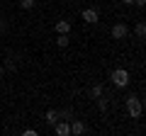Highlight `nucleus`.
<instances>
[{
    "label": "nucleus",
    "instance_id": "obj_16",
    "mask_svg": "<svg viewBox=\"0 0 146 136\" xmlns=\"http://www.w3.org/2000/svg\"><path fill=\"white\" fill-rule=\"evenodd\" d=\"M134 5H136V7H144V5H146V0H134Z\"/></svg>",
    "mask_w": 146,
    "mask_h": 136
},
{
    "label": "nucleus",
    "instance_id": "obj_8",
    "mask_svg": "<svg viewBox=\"0 0 146 136\" xmlns=\"http://www.w3.org/2000/svg\"><path fill=\"white\" fill-rule=\"evenodd\" d=\"M44 119H46V124H49V126H54V124L58 121V112H56V110H49Z\"/></svg>",
    "mask_w": 146,
    "mask_h": 136
},
{
    "label": "nucleus",
    "instance_id": "obj_4",
    "mask_svg": "<svg viewBox=\"0 0 146 136\" xmlns=\"http://www.w3.org/2000/svg\"><path fill=\"white\" fill-rule=\"evenodd\" d=\"M127 34H129V27H127L124 22H117V24H112V39H124Z\"/></svg>",
    "mask_w": 146,
    "mask_h": 136
},
{
    "label": "nucleus",
    "instance_id": "obj_2",
    "mask_svg": "<svg viewBox=\"0 0 146 136\" xmlns=\"http://www.w3.org/2000/svg\"><path fill=\"white\" fill-rule=\"evenodd\" d=\"M110 80H112V85H115V88H127V85H129V71H127V68H115V71H112V73H110Z\"/></svg>",
    "mask_w": 146,
    "mask_h": 136
},
{
    "label": "nucleus",
    "instance_id": "obj_10",
    "mask_svg": "<svg viewBox=\"0 0 146 136\" xmlns=\"http://www.w3.org/2000/svg\"><path fill=\"white\" fill-rule=\"evenodd\" d=\"M56 44H58L61 49H66L68 44H71V39H68V34H58V37H56Z\"/></svg>",
    "mask_w": 146,
    "mask_h": 136
},
{
    "label": "nucleus",
    "instance_id": "obj_17",
    "mask_svg": "<svg viewBox=\"0 0 146 136\" xmlns=\"http://www.w3.org/2000/svg\"><path fill=\"white\" fill-rule=\"evenodd\" d=\"M122 3H124V5H134V0H122Z\"/></svg>",
    "mask_w": 146,
    "mask_h": 136
},
{
    "label": "nucleus",
    "instance_id": "obj_7",
    "mask_svg": "<svg viewBox=\"0 0 146 136\" xmlns=\"http://www.w3.org/2000/svg\"><path fill=\"white\" fill-rule=\"evenodd\" d=\"M54 32H56V34H68V32H71V22H68V20L54 22Z\"/></svg>",
    "mask_w": 146,
    "mask_h": 136
},
{
    "label": "nucleus",
    "instance_id": "obj_11",
    "mask_svg": "<svg viewBox=\"0 0 146 136\" xmlns=\"http://www.w3.org/2000/svg\"><path fill=\"white\" fill-rule=\"evenodd\" d=\"M100 95H102V85H100V83H95L93 88H90V97L95 100V97H100Z\"/></svg>",
    "mask_w": 146,
    "mask_h": 136
},
{
    "label": "nucleus",
    "instance_id": "obj_6",
    "mask_svg": "<svg viewBox=\"0 0 146 136\" xmlns=\"http://www.w3.org/2000/svg\"><path fill=\"white\" fill-rule=\"evenodd\" d=\"M54 131H56L58 136H68V134H71V126H68L66 119H58L56 124H54Z\"/></svg>",
    "mask_w": 146,
    "mask_h": 136
},
{
    "label": "nucleus",
    "instance_id": "obj_12",
    "mask_svg": "<svg viewBox=\"0 0 146 136\" xmlns=\"http://www.w3.org/2000/svg\"><path fill=\"white\" fill-rule=\"evenodd\" d=\"M34 5H36L34 0H20V7H22V10H34Z\"/></svg>",
    "mask_w": 146,
    "mask_h": 136
},
{
    "label": "nucleus",
    "instance_id": "obj_14",
    "mask_svg": "<svg viewBox=\"0 0 146 136\" xmlns=\"http://www.w3.org/2000/svg\"><path fill=\"white\" fill-rule=\"evenodd\" d=\"M58 119H66V121H71V119H73V112H71V110H61V112H58Z\"/></svg>",
    "mask_w": 146,
    "mask_h": 136
},
{
    "label": "nucleus",
    "instance_id": "obj_3",
    "mask_svg": "<svg viewBox=\"0 0 146 136\" xmlns=\"http://www.w3.org/2000/svg\"><path fill=\"white\" fill-rule=\"evenodd\" d=\"M68 126H71V134H73V136H80V134H85V131H88V126H85V121L76 119V117H73V119L68 121Z\"/></svg>",
    "mask_w": 146,
    "mask_h": 136
},
{
    "label": "nucleus",
    "instance_id": "obj_1",
    "mask_svg": "<svg viewBox=\"0 0 146 136\" xmlns=\"http://www.w3.org/2000/svg\"><path fill=\"white\" fill-rule=\"evenodd\" d=\"M124 107H127V112H129L131 119H139L141 112H144V102H141V97H136V95H129V97H127Z\"/></svg>",
    "mask_w": 146,
    "mask_h": 136
},
{
    "label": "nucleus",
    "instance_id": "obj_5",
    "mask_svg": "<svg viewBox=\"0 0 146 136\" xmlns=\"http://www.w3.org/2000/svg\"><path fill=\"white\" fill-rule=\"evenodd\" d=\"M80 17H83V22H88V24H98V20H100V15H98L95 7H85Z\"/></svg>",
    "mask_w": 146,
    "mask_h": 136
},
{
    "label": "nucleus",
    "instance_id": "obj_9",
    "mask_svg": "<svg viewBox=\"0 0 146 136\" xmlns=\"http://www.w3.org/2000/svg\"><path fill=\"white\" fill-rule=\"evenodd\" d=\"M134 34H136L139 39H144V37H146V24H144V22H139V24L134 27Z\"/></svg>",
    "mask_w": 146,
    "mask_h": 136
},
{
    "label": "nucleus",
    "instance_id": "obj_13",
    "mask_svg": "<svg viewBox=\"0 0 146 136\" xmlns=\"http://www.w3.org/2000/svg\"><path fill=\"white\" fill-rule=\"evenodd\" d=\"M95 100H98V107H100V112H105V110L110 107V102H107V100L102 97V95H100V97H95Z\"/></svg>",
    "mask_w": 146,
    "mask_h": 136
},
{
    "label": "nucleus",
    "instance_id": "obj_15",
    "mask_svg": "<svg viewBox=\"0 0 146 136\" xmlns=\"http://www.w3.org/2000/svg\"><path fill=\"white\" fill-rule=\"evenodd\" d=\"M25 136H36V129H25Z\"/></svg>",
    "mask_w": 146,
    "mask_h": 136
},
{
    "label": "nucleus",
    "instance_id": "obj_18",
    "mask_svg": "<svg viewBox=\"0 0 146 136\" xmlns=\"http://www.w3.org/2000/svg\"><path fill=\"white\" fill-rule=\"evenodd\" d=\"M3 75H5V68H3V66H0V80H3Z\"/></svg>",
    "mask_w": 146,
    "mask_h": 136
}]
</instances>
